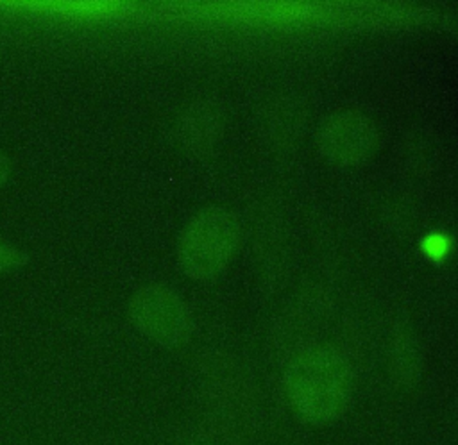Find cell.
I'll return each mask as SVG.
<instances>
[{"label":"cell","instance_id":"cell-10","mask_svg":"<svg viewBox=\"0 0 458 445\" xmlns=\"http://www.w3.org/2000/svg\"><path fill=\"white\" fill-rule=\"evenodd\" d=\"M11 172H13L11 157H9V155L0 148V188L9 181Z\"/></svg>","mask_w":458,"mask_h":445},{"label":"cell","instance_id":"cell-2","mask_svg":"<svg viewBox=\"0 0 458 445\" xmlns=\"http://www.w3.org/2000/svg\"><path fill=\"white\" fill-rule=\"evenodd\" d=\"M240 243L236 213L224 206H206L184 223L177 239V261L190 279L208 281L229 266Z\"/></svg>","mask_w":458,"mask_h":445},{"label":"cell","instance_id":"cell-1","mask_svg":"<svg viewBox=\"0 0 458 445\" xmlns=\"http://www.w3.org/2000/svg\"><path fill=\"white\" fill-rule=\"evenodd\" d=\"M283 382L292 409L302 420L317 425L342 416L354 391L349 359L329 345L299 350L288 361Z\"/></svg>","mask_w":458,"mask_h":445},{"label":"cell","instance_id":"cell-8","mask_svg":"<svg viewBox=\"0 0 458 445\" xmlns=\"http://www.w3.org/2000/svg\"><path fill=\"white\" fill-rule=\"evenodd\" d=\"M27 263V256L14 243L0 238V275L9 273Z\"/></svg>","mask_w":458,"mask_h":445},{"label":"cell","instance_id":"cell-4","mask_svg":"<svg viewBox=\"0 0 458 445\" xmlns=\"http://www.w3.org/2000/svg\"><path fill=\"white\" fill-rule=\"evenodd\" d=\"M317 148L331 164L351 168L367 163L379 147L376 122L360 109L329 113L317 129Z\"/></svg>","mask_w":458,"mask_h":445},{"label":"cell","instance_id":"cell-9","mask_svg":"<svg viewBox=\"0 0 458 445\" xmlns=\"http://www.w3.org/2000/svg\"><path fill=\"white\" fill-rule=\"evenodd\" d=\"M426 257L433 259V261H440L445 259L449 250H451V239L445 232H431L428 234L422 243H420Z\"/></svg>","mask_w":458,"mask_h":445},{"label":"cell","instance_id":"cell-5","mask_svg":"<svg viewBox=\"0 0 458 445\" xmlns=\"http://www.w3.org/2000/svg\"><path fill=\"white\" fill-rule=\"evenodd\" d=\"M225 130V113L215 98L190 100L175 120V139L184 154L202 159L211 155Z\"/></svg>","mask_w":458,"mask_h":445},{"label":"cell","instance_id":"cell-6","mask_svg":"<svg viewBox=\"0 0 458 445\" xmlns=\"http://www.w3.org/2000/svg\"><path fill=\"white\" fill-rule=\"evenodd\" d=\"M261 132L276 150L295 147L306 127L304 102L292 93L272 95L261 111Z\"/></svg>","mask_w":458,"mask_h":445},{"label":"cell","instance_id":"cell-3","mask_svg":"<svg viewBox=\"0 0 458 445\" xmlns=\"http://www.w3.org/2000/svg\"><path fill=\"white\" fill-rule=\"evenodd\" d=\"M129 320L152 343L175 348L193 332V318L184 298L165 284H145L129 298Z\"/></svg>","mask_w":458,"mask_h":445},{"label":"cell","instance_id":"cell-7","mask_svg":"<svg viewBox=\"0 0 458 445\" xmlns=\"http://www.w3.org/2000/svg\"><path fill=\"white\" fill-rule=\"evenodd\" d=\"M420 350L411 329H395L390 343V372L399 386H413L420 375Z\"/></svg>","mask_w":458,"mask_h":445}]
</instances>
